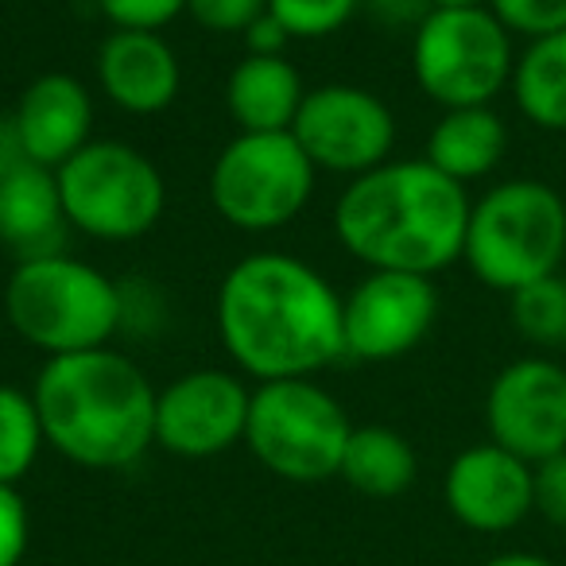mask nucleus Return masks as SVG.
I'll return each mask as SVG.
<instances>
[{
  "label": "nucleus",
  "mask_w": 566,
  "mask_h": 566,
  "mask_svg": "<svg viewBox=\"0 0 566 566\" xmlns=\"http://www.w3.org/2000/svg\"><path fill=\"white\" fill-rule=\"evenodd\" d=\"M213 323L229 361L256 385L318 377L346 357L342 295L292 252L237 260L218 283Z\"/></svg>",
  "instance_id": "f257e3e1"
},
{
  "label": "nucleus",
  "mask_w": 566,
  "mask_h": 566,
  "mask_svg": "<svg viewBox=\"0 0 566 566\" xmlns=\"http://www.w3.org/2000/svg\"><path fill=\"white\" fill-rule=\"evenodd\" d=\"M473 198L419 159H388L346 182L334 206L342 249L369 272L434 275L462 260Z\"/></svg>",
  "instance_id": "f03ea898"
},
{
  "label": "nucleus",
  "mask_w": 566,
  "mask_h": 566,
  "mask_svg": "<svg viewBox=\"0 0 566 566\" xmlns=\"http://www.w3.org/2000/svg\"><path fill=\"white\" fill-rule=\"evenodd\" d=\"M32 396L48 447L82 470H128L156 442V388L113 346L48 357Z\"/></svg>",
  "instance_id": "7ed1b4c3"
},
{
  "label": "nucleus",
  "mask_w": 566,
  "mask_h": 566,
  "mask_svg": "<svg viewBox=\"0 0 566 566\" xmlns=\"http://www.w3.org/2000/svg\"><path fill=\"white\" fill-rule=\"evenodd\" d=\"M4 318L24 346L48 357L90 354L125 331V292L97 264L51 252L17 260L4 283Z\"/></svg>",
  "instance_id": "20e7f679"
},
{
  "label": "nucleus",
  "mask_w": 566,
  "mask_h": 566,
  "mask_svg": "<svg viewBox=\"0 0 566 566\" xmlns=\"http://www.w3.org/2000/svg\"><path fill=\"white\" fill-rule=\"evenodd\" d=\"M462 260L493 292H520L563 272L566 202L539 179H509L473 202Z\"/></svg>",
  "instance_id": "39448f33"
},
{
  "label": "nucleus",
  "mask_w": 566,
  "mask_h": 566,
  "mask_svg": "<svg viewBox=\"0 0 566 566\" xmlns=\"http://www.w3.org/2000/svg\"><path fill=\"white\" fill-rule=\"evenodd\" d=\"M346 408L315 377L264 380L252 388L244 447L260 465L292 485L338 478L349 442Z\"/></svg>",
  "instance_id": "423d86ee"
},
{
  "label": "nucleus",
  "mask_w": 566,
  "mask_h": 566,
  "mask_svg": "<svg viewBox=\"0 0 566 566\" xmlns=\"http://www.w3.org/2000/svg\"><path fill=\"white\" fill-rule=\"evenodd\" d=\"M55 175L74 233L94 241H136L164 218V171L125 140H90Z\"/></svg>",
  "instance_id": "0eeeda50"
},
{
  "label": "nucleus",
  "mask_w": 566,
  "mask_h": 566,
  "mask_svg": "<svg viewBox=\"0 0 566 566\" xmlns=\"http://www.w3.org/2000/svg\"><path fill=\"white\" fill-rule=\"evenodd\" d=\"M315 179L292 133H237L210 167V202L241 233H275L311 206Z\"/></svg>",
  "instance_id": "6e6552de"
},
{
  "label": "nucleus",
  "mask_w": 566,
  "mask_h": 566,
  "mask_svg": "<svg viewBox=\"0 0 566 566\" xmlns=\"http://www.w3.org/2000/svg\"><path fill=\"white\" fill-rule=\"evenodd\" d=\"M516 51L489 9H434L411 32L416 86L442 109L493 105L509 90Z\"/></svg>",
  "instance_id": "1a4fd4ad"
},
{
  "label": "nucleus",
  "mask_w": 566,
  "mask_h": 566,
  "mask_svg": "<svg viewBox=\"0 0 566 566\" xmlns=\"http://www.w3.org/2000/svg\"><path fill=\"white\" fill-rule=\"evenodd\" d=\"M292 136L318 171L357 179L392 159L396 117L373 90L354 82H326L307 90Z\"/></svg>",
  "instance_id": "9d476101"
},
{
  "label": "nucleus",
  "mask_w": 566,
  "mask_h": 566,
  "mask_svg": "<svg viewBox=\"0 0 566 566\" xmlns=\"http://www.w3.org/2000/svg\"><path fill=\"white\" fill-rule=\"evenodd\" d=\"M439 323V287L431 275L369 272L342 295V334L354 361H396L427 342Z\"/></svg>",
  "instance_id": "9b49d317"
},
{
  "label": "nucleus",
  "mask_w": 566,
  "mask_h": 566,
  "mask_svg": "<svg viewBox=\"0 0 566 566\" xmlns=\"http://www.w3.org/2000/svg\"><path fill=\"white\" fill-rule=\"evenodd\" d=\"M489 442L524 462L566 450V369L555 357H516L493 377L485 396Z\"/></svg>",
  "instance_id": "f8f14e48"
},
{
  "label": "nucleus",
  "mask_w": 566,
  "mask_h": 566,
  "mask_svg": "<svg viewBox=\"0 0 566 566\" xmlns=\"http://www.w3.org/2000/svg\"><path fill=\"white\" fill-rule=\"evenodd\" d=\"M252 388L229 369H190L156 392V447L175 458H218L244 442Z\"/></svg>",
  "instance_id": "ddd939ff"
},
{
  "label": "nucleus",
  "mask_w": 566,
  "mask_h": 566,
  "mask_svg": "<svg viewBox=\"0 0 566 566\" xmlns=\"http://www.w3.org/2000/svg\"><path fill=\"white\" fill-rule=\"evenodd\" d=\"M442 501L462 527L501 535L520 527L535 512L532 462L496 442H478L454 454L442 478Z\"/></svg>",
  "instance_id": "4468645a"
},
{
  "label": "nucleus",
  "mask_w": 566,
  "mask_h": 566,
  "mask_svg": "<svg viewBox=\"0 0 566 566\" xmlns=\"http://www.w3.org/2000/svg\"><path fill=\"white\" fill-rule=\"evenodd\" d=\"M71 221L59 198V175L35 164L17 140L9 117H0V244L17 260L63 252Z\"/></svg>",
  "instance_id": "2eb2a0df"
},
{
  "label": "nucleus",
  "mask_w": 566,
  "mask_h": 566,
  "mask_svg": "<svg viewBox=\"0 0 566 566\" xmlns=\"http://www.w3.org/2000/svg\"><path fill=\"white\" fill-rule=\"evenodd\" d=\"M9 120L17 128L20 148L35 164L59 171L74 151H82L94 140V97L82 78L66 71H51L28 82Z\"/></svg>",
  "instance_id": "dca6fc26"
},
{
  "label": "nucleus",
  "mask_w": 566,
  "mask_h": 566,
  "mask_svg": "<svg viewBox=\"0 0 566 566\" xmlns=\"http://www.w3.org/2000/svg\"><path fill=\"white\" fill-rule=\"evenodd\" d=\"M97 86L117 109L156 117L171 109L182 90L179 55L159 32L113 28L97 48Z\"/></svg>",
  "instance_id": "f3484780"
},
{
  "label": "nucleus",
  "mask_w": 566,
  "mask_h": 566,
  "mask_svg": "<svg viewBox=\"0 0 566 566\" xmlns=\"http://www.w3.org/2000/svg\"><path fill=\"white\" fill-rule=\"evenodd\" d=\"M303 97L300 66L283 55H244L226 78V109L237 133H292Z\"/></svg>",
  "instance_id": "a211bd4d"
},
{
  "label": "nucleus",
  "mask_w": 566,
  "mask_h": 566,
  "mask_svg": "<svg viewBox=\"0 0 566 566\" xmlns=\"http://www.w3.org/2000/svg\"><path fill=\"white\" fill-rule=\"evenodd\" d=\"M504 151H509V125L501 113L493 105H465V109H442L427 136L423 159L447 179L470 187L501 167Z\"/></svg>",
  "instance_id": "6ab92c4d"
},
{
  "label": "nucleus",
  "mask_w": 566,
  "mask_h": 566,
  "mask_svg": "<svg viewBox=\"0 0 566 566\" xmlns=\"http://www.w3.org/2000/svg\"><path fill=\"white\" fill-rule=\"evenodd\" d=\"M338 478L354 493L373 496V501H392V496H403L416 485L419 478L416 447L385 423L354 427L346 442V454H342Z\"/></svg>",
  "instance_id": "aec40b11"
},
{
  "label": "nucleus",
  "mask_w": 566,
  "mask_h": 566,
  "mask_svg": "<svg viewBox=\"0 0 566 566\" xmlns=\"http://www.w3.org/2000/svg\"><path fill=\"white\" fill-rule=\"evenodd\" d=\"M512 102L543 133H566V32L532 40L512 66Z\"/></svg>",
  "instance_id": "412c9836"
},
{
  "label": "nucleus",
  "mask_w": 566,
  "mask_h": 566,
  "mask_svg": "<svg viewBox=\"0 0 566 566\" xmlns=\"http://www.w3.org/2000/svg\"><path fill=\"white\" fill-rule=\"evenodd\" d=\"M48 434L35 396L17 385H0V485H20L35 470Z\"/></svg>",
  "instance_id": "4be33fe9"
},
{
  "label": "nucleus",
  "mask_w": 566,
  "mask_h": 566,
  "mask_svg": "<svg viewBox=\"0 0 566 566\" xmlns=\"http://www.w3.org/2000/svg\"><path fill=\"white\" fill-rule=\"evenodd\" d=\"M516 334L535 349H566V275L555 272L509 295Z\"/></svg>",
  "instance_id": "5701e85b"
},
{
  "label": "nucleus",
  "mask_w": 566,
  "mask_h": 566,
  "mask_svg": "<svg viewBox=\"0 0 566 566\" xmlns=\"http://www.w3.org/2000/svg\"><path fill=\"white\" fill-rule=\"evenodd\" d=\"M268 12L292 40H326L361 12V0H268Z\"/></svg>",
  "instance_id": "b1692460"
},
{
  "label": "nucleus",
  "mask_w": 566,
  "mask_h": 566,
  "mask_svg": "<svg viewBox=\"0 0 566 566\" xmlns=\"http://www.w3.org/2000/svg\"><path fill=\"white\" fill-rule=\"evenodd\" d=\"M489 12L504 24L512 40H543L566 32V0H489Z\"/></svg>",
  "instance_id": "393cba45"
},
{
  "label": "nucleus",
  "mask_w": 566,
  "mask_h": 566,
  "mask_svg": "<svg viewBox=\"0 0 566 566\" xmlns=\"http://www.w3.org/2000/svg\"><path fill=\"white\" fill-rule=\"evenodd\" d=\"M264 12L268 0H187V17L213 35H244Z\"/></svg>",
  "instance_id": "a878e982"
},
{
  "label": "nucleus",
  "mask_w": 566,
  "mask_h": 566,
  "mask_svg": "<svg viewBox=\"0 0 566 566\" xmlns=\"http://www.w3.org/2000/svg\"><path fill=\"white\" fill-rule=\"evenodd\" d=\"M102 17L128 32H159L187 12V0H97Z\"/></svg>",
  "instance_id": "bb28decb"
},
{
  "label": "nucleus",
  "mask_w": 566,
  "mask_h": 566,
  "mask_svg": "<svg viewBox=\"0 0 566 566\" xmlns=\"http://www.w3.org/2000/svg\"><path fill=\"white\" fill-rule=\"evenodd\" d=\"M32 543V512L20 485H0V566H20Z\"/></svg>",
  "instance_id": "cd10ccee"
},
{
  "label": "nucleus",
  "mask_w": 566,
  "mask_h": 566,
  "mask_svg": "<svg viewBox=\"0 0 566 566\" xmlns=\"http://www.w3.org/2000/svg\"><path fill=\"white\" fill-rule=\"evenodd\" d=\"M532 496L547 524L566 527V450L532 465Z\"/></svg>",
  "instance_id": "c85d7f7f"
},
{
  "label": "nucleus",
  "mask_w": 566,
  "mask_h": 566,
  "mask_svg": "<svg viewBox=\"0 0 566 566\" xmlns=\"http://www.w3.org/2000/svg\"><path fill=\"white\" fill-rule=\"evenodd\" d=\"M361 12L385 32H416L434 12V0H361Z\"/></svg>",
  "instance_id": "c756f323"
},
{
  "label": "nucleus",
  "mask_w": 566,
  "mask_h": 566,
  "mask_svg": "<svg viewBox=\"0 0 566 566\" xmlns=\"http://www.w3.org/2000/svg\"><path fill=\"white\" fill-rule=\"evenodd\" d=\"M241 40H244V55H283L287 43H292V35H287V28H283L272 12H264Z\"/></svg>",
  "instance_id": "7c9ffc66"
},
{
  "label": "nucleus",
  "mask_w": 566,
  "mask_h": 566,
  "mask_svg": "<svg viewBox=\"0 0 566 566\" xmlns=\"http://www.w3.org/2000/svg\"><path fill=\"white\" fill-rule=\"evenodd\" d=\"M481 566H555V563L543 555H532V551H504V555L485 558Z\"/></svg>",
  "instance_id": "2f4dec72"
},
{
  "label": "nucleus",
  "mask_w": 566,
  "mask_h": 566,
  "mask_svg": "<svg viewBox=\"0 0 566 566\" xmlns=\"http://www.w3.org/2000/svg\"><path fill=\"white\" fill-rule=\"evenodd\" d=\"M434 9H489V0H434Z\"/></svg>",
  "instance_id": "473e14b6"
}]
</instances>
